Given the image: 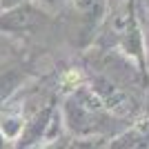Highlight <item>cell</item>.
Here are the masks:
<instances>
[{
	"mask_svg": "<svg viewBox=\"0 0 149 149\" xmlns=\"http://www.w3.org/2000/svg\"><path fill=\"white\" fill-rule=\"evenodd\" d=\"M49 20V16L33 2H22L11 9L0 13V33H31L45 27V22Z\"/></svg>",
	"mask_w": 149,
	"mask_h": 149,
	"instance_id": "3957f363",
	"label": "cell"
},
{
	"mask_svg": "<svg viewBox=\"0 0 149 149\" xmlns=\"http://www.w3.org/2000/svg\"><path fill=\"white\" fill-rule=\"evenodd\" d=\"M0 149H9V140H7L2 134H0Z\"/></svg>",
	"mask_w": 149,
	"mask_h": 149,
	"instance_id": "9c48e42d",
	"label": "cell"
},
{
	"mask_svg": "<svg viewBox=\"0 0 149 149\" xmlns=\"http://www.w3.org/2000/svg\"><path fill=\"white\" fill-rule=\"evenodd\" d=\"M71 147V136H56L51 140H45L42 149H69Z\"/></svg>",
	"mask_w": 149,
	"mask_h": 149,
	"instance_id": "8992f818",
	"label": "cell"
},
{
	"mask_svg": "<svg viewBox=\"0 0 149 149\" xmlns=\"http://www.w3.org/2000/svg\"><path fill=\"white\" fill-rule=\"evenodd\" d=\"M31 76V69L29 67H9L5 71H0V109L11 100V96L18 91Z\"/></svg>",
	"mask_w": 149,
	"mask_h": 149,
	"instance_id": "277c9868",
	"label": "cell"
},
{
	"mask_svg": "<svg viewBox=\"0 0 149 149\" xmlns=\"http://www.w3.org/2000/svg\"><path fill=\"white\" fill-rule=\"evenodd\" d=\"M140 140H143V138H138L136 131H125L118 138H113L107 149H138Z\"/></svg>",
	"mask_w": 149,
	"mask_h": 149,
	"instance_id": "5b68a950",
	"label": "cell"
},
{
	"mask_svg": "<svg viewBox=\"0 0 149 149\" xmlns=\"http://www.w3.org/2000/svg\"><path fill=\"white\" fill-rule=\"evenodd\" d=\"M111 38L113 45L138 65V71H147L145 67V40H143V25L136 13V0H125V5L116 9L111 18Z\"/></svg>",
	"mask_w": 149,
	"mask_h": 149,
	"instance_id": "7a4b0ae2",
	"label": "cell"
},
{
	"mask_svg": "<svg viewBox=\"0 0 149 149\" xmlns=\"http://www.w3.org/2000/svg\"><path fill=\"white\" fill-rule=\"evenodd\" d=\"M102 147V140H76L71 143L69 149H100Z\"/></svg>",
	"mask_w": 149,
	"mask_h": 149,
	"instance_id": "52a82bcc",
	"label": "cell"
},
{
	"mask_svg": "<svg viewBox=\"0 0 149 149\" xmlns=\"http://www.w3.org/2000/svg\"><path fill=\"white\" fill-rule=\"evenodd\" d=\"M143 40H145V67L149 69V20L147 27H143Z\"/></svg>",
	"mask_w": 149,
	"mask_h": 149,
	"instance_id": "ba28073f",
	"label": "cell"
},
{
	"mask_svg": "<svg viewBox=\"0 0 149 149\" xmlns=\"http://www.w3.org/2000/svg\"><path fill=\"white\" fill-rule=\"evenodd\" d=\"M42 2H47V5H58V0H42Z\"/></svg>",
	"mask_w": 149,
	"mask_h": 149,
	"instance_id": "30bf717a",
	"label": "cell"
},
{
	"mask_svg": "<svg viewBox=\"0 0 149 149\" xmlns=\"http://www.w3.org/2000/svg\"><path fill=\"white\" fill-rule=\"evenodd\" d=\"M60 120L69 136L78 140H100L102 134L111 131L113 113L89 87L80 85L62 100Z\"/></svg>",
	"mask_w": 149,
	"mask_h": 149,
	"instance_id": "6da1fadb",
	"label": "cell"
}]
</instances>
